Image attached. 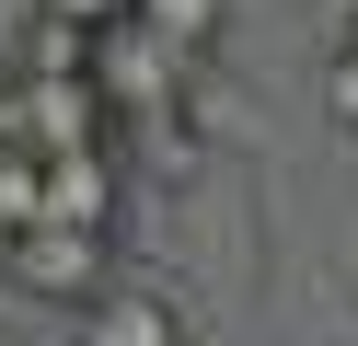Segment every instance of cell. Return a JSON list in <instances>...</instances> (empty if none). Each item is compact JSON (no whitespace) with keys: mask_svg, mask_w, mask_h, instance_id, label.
<instances>
[{"mask_svg":"<svg viewBox=\"0 0 358 346\" xmlns=\"http://www.w3.org/2000/svg\"><path fill=\"white\" fill-rule=\"evenodd\" d=\"M0 266H12V289H24V300H70V312H81L93 289H116V243H104V231H70V219L12 231Z\"/></svg>","mask_w":358,"mask_h":346,"instance_id":"cell-1","label":"cell"},{"mask_svg":"<svg viewBox=\"0 0 358 346\" xmlns=\"http://www.w3.org/2000/svg\"><path fill=\"white\" fill-rule=\"evenodd\" d=\"M347 46H358V23H347Z\"/></svg>","mask_w":358,"mask_h":346,"instance_id":"cell-8","label":"cell"},{"mask_svg":"<svg viewBox=\"0 0 358 346\" xmlns=\"http://www.w3.org/2000/svg\"><path fill=\"white\" fill-rule=\"evenodd\" d=\"M116 173H104V150H70V161H47V219H70V231H104L116 219Z\"/></svg>","mask_w":358,"mask_h":346,"instance_id":"cell-3","label":"cell"},{"mask_svg":"<svg viewBox=\"0 0 358 346\" xmlns=\"http://www.w3.org/2000/svg\"><path fill=\"white\" fill-rule=\"evenodd\" d=\"M81 346H196V335H185V300H173V289L116 277V289L81 300Z\"/></svg>","mask_w":358,"mask_h":346,"instance_id":"cell-2","label":"cell"},{"mask_svg":"<svg viewBox=\"0 0 358 346\" xmlns=\"http://www.w3.org/2000/svg\"><path fill=\"white\" fill-rule=\"evenodd\" d=\"M47 23H70V35H116V23H139V0H35Z\"/></svg>","mask_w":358,"mask_h":346,"instance_id":"cell-6","label":"cell"},{"mask_svg":"<svg viewBox=\"0 0 358 346\" xmlns=\"http://www.w3.org/2000/svg\"><path fill=\"white\" fill-rule=\"evenodd\" d=\"M35 219H47V161H35L24 138H0V243L35 231Z\"/></svg>","mask_w":358,"mask_h":346,"instance_id":"cell-5","label":"cell"},{"mask_svg":"<svg viewBox=\"0 0 358 346\" xmlns=\"http://www.w3.org/2000/svg\"><path fill=\"white\" fill-rule=\"evenodd\" d=\"M139 35L173 46V58H208L220 46V0H139Z\"/></svg>","mask_w":358,"mask_h":346,"instance_id":"cell-4","label":"cell"},{"mask_svg":"<svg viewBox=\"0 0 358 346\" xmlns=\"http://www.w3.org/2000/svg\"><path fill=\"white\" fill-rule=\"evenodd\" d=\"M324 115L358 138V46H335V58H324Z\"/></svg>","mask_w":358,"mask_h":346,"instance_id":"cell-7","label":"cell"}]
</instances>
